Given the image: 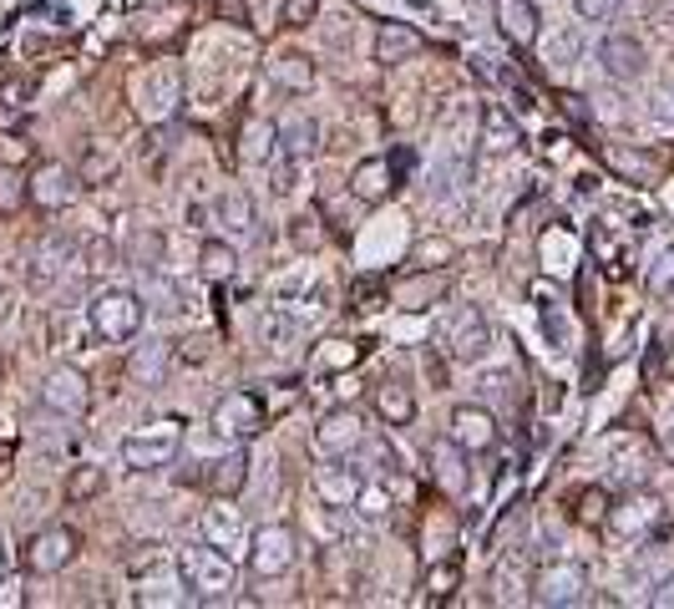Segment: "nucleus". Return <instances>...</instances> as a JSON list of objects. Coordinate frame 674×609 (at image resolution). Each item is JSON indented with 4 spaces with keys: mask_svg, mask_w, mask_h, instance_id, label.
Returning a JSON list of instances; mask_svg holds the SVG:
<instances>
[{
    "mask_svg": "<svg viewBox=\"0 0 674 609\" xmlns=\"http://www.w3.org/2000/svg\"><path fill=\"white\" fill-rule=\"evenodd\" d=\"M177 569H183V584L193 589L198 605H213V599H229L238 584V569L234 559L219 549V544H183L177 549Z\"/></svg>",
    "mask_w": 674,
    "mask_h": 609,
    "instance_id": "1",
    "label": "nucleus"
},
{
    "mask_svg": "<svg viewBox=\"0 0 674 609\" xmlns=\"http://www.w3.org/2000/svg\"><path fill=\"white\" fill-rule=\"evenodd\" d=\"M183 452V422L177 416H162V422H147L133 437H122V462L133 473H158Z\"/></svg>",
    "mask_w": 674,
    "mask_h": 609,
    "instance_id": "2",
    "label": "nucleus"
},
{
    "mask_svg": "<svg viewBox=\"0 0 674 609\" xmlns=\"http://www.w3.org/2000/svg\"><path fill=\"white\" fill-rule=\"evenodd\" d=\"M437 345L446 351L452 361H482L492 351V326H487V315L477 305H456L437 320Z\"/></svg>",
    "mask_w": 674,
    "mask_h": 609,
    "instance_id": "3",
    "label": "nucleus"
},
{
    "mask_svg": "<svg viewBox=\"0 0 674 609\" xmlns=\"http://www.w3.org/2000/svg\"><path fill=\"white\" fill-rule=\"evenodd\" d=\"M87 320L102 341H112V345L133 341L137 330H143V295H137V290H118V284H112V290H97L87 305Z\"/></svg>",
    "mask_w": 674,
    "mask_h": 609,
    "instance_id": "4",
    "label": "nucleus"
},
{
    "mask_svg": "<svg viewBox=\"0 0 674 609\" xmlns=\"http://www.w3.org/2000/svg\"><path fill=\"white\" fill-rule=\"evenodd\" d=\"M609 534L624 538V544H639V538H649V544H660L664 538V503L654 498V492H629L624 503L609 508Z\"/></svg>",
    "mask_w": 674,
    "mask_h": 609,
    "instance_id": "5",
    "label": "nucleus"
},
{
    "mask_svg": "<svg viewBox=\"0 0 674 609\" xmlns=\"http://www.w3.org/2000/svg\"><path fill=\"white\" fill-rule=\"evenodd\" d=\"M41 406L61 422H76V416L91 412V381L76 366H51L41 381Z\"/></svg>",
    "mask_w": 674,
    "mask_h": 609,
    "instance_id": "6",
    "label": "nucleus"
},
{
    "mask_svg": "<svg viewBox=\"0 0 674 609\" xmlns=\"http://www.w3.org/2000/svg\"><path fill=\"white\" fill-rule=\"evenodd\" d=\"M208 427L219 431V437H229V442H249V437L265 431V402H259L254 391H229V397L213 406Z\"/></svg>",
    "mask_w": 674,
    "mask_h": 609,
    "instance_id": "7",
    "label": "nucleus"
},
{
    "mask_svg": "<svg viewBox=\"0 0 674 609\" xmlns=\"http://www.w3.org/2000/svg\"><path fill=\"white\" fill-rule=\"evenodd\" d=\"M76 549H82V538H76V528H66V523H51V528H41V534L26 538V569L30 574H61V569L76 559Z\"/></svg>",
    "mask_w": 674,
    "mask_h": 609,
    "instance_id": "8",
    "label": "nucleus"
},
{
    "mask_svg": "<svg viewBox=\"0 0 674 609\" xmlns=\"http://www.w3.org/2000/svg\"><path fill=\"white\" fill-rule=\"evenodd\" d=\"M584 589H588V569L578 564V559H557V564H548L532 580V605H584Z\"/></svg>",
    "mask_w": 674,
    "mask_h": 609,
    "instance_id": "9",
    "label": "nucleus"
},
{
    "mask_svg": "<svg viewBox=\"0 0 674 609\" xmlns=\"http://www.w3.org/2000/svg\"><path fill=\"white\" fill-rule=\"evenodd\" d=\"M274 148H279V158H290V163H309L315 148H320V122L309 118L305 107H284L274 122Z\"/></svg>",
    "mask_w": 674,
    "mask_h": 609,
    "instance_id": "10",
    "label": "nucleus"
},
{
    "mask_svg": "<svg viewBox=\"0 0 674 609\" xmlns=\"http://www.w3.org/2000/svg\"><path fill=\"white\" fill-rule=\"evenodd\" d=\"M244 553H249V569L259 574V580H279V574H290V569H294V534L284 528V523L259 528Z\"/></svg>",
    "mask_w": 674,
    "mask_h": 609,
    "instance_id": "11",
    "label": "nucleus"
},
{
    "mask_svg": "<svg viewBox=\"0 0 674 609\" xmlns=\"http://www.w3.org/2000/svg\"><path fill=\"white\" fill-rule=\"evenodd\" d=\"M360 442H366V427H360V412H355V406L324 412L320 427H315V452H320V458H351Z\"/></svg>",
    "mask_w": 674,
    "mask_h": 609,
    "instance_id": "12",
    "label": "nucleus"
},
{
    "mask_svg": "<svg viewBox=\"0 0 674 609\" xmlns=\"http://www.w3.org/2000/svg\"><path fill=\"white\" fill-rule=\"evenodd\" d=\"M360 483H366V467L351 462V458H324L320 467H315V492H320V503L351 508Z\"/></svg>",
    "mask_w": 674,
    "mask_h": 609,
    "instance_id": "13",
    "label": "nucleus"
},
{
    "mask_svg": "<svg viewBox=\"0 0 674 609\" xmlns=\"http://www.w3.org/2000/svg\"><path fill=\"white\" fill-rule=\"evenodd\" d=\"M66 265H72V239H66V234H46L41 244L30 249V259H26V284L36 290V295H46V290L66 275Z\"/></svg>",
    "mask_w": 674,
    "mask_h": 609,
    "instance_id": "14",
    "label": "nucleus"
},
{
    "mask_svg": "<svg viewBox=\"0 0 674 609\" xmlns=\"http://www.w3.org/2000/svg\"><path fill=\"white\" fill-rule=\"evenodd\" d=\"M498 437H502V427L487 406H456L452 412V442L456 447H467V452H492Z\"/></svg>",
    "mask_w": 674,
    "mask_h": 609,
    "instance_id": "15",
    "label": "nucleus"
},
{
    "mask_svg": "<svg viewBox=\"0 0 674 609\" xmlns=\"http://www.w3.org/2000/svg\"><path fill=\"white\" fill-rule=\"evenodd\" d=\"M426 462H431V477L441 492H452V498L467 492V447H456L452 437H437L426 447Z\"/></svg>",
    "mask_w": 674,
    "mask_h": 609,
    "instance_id": "16",
    "label": "nucleus"
},
{
    "mask_svg": "<svg viewBox=\"0 0 674 609\" xmlns=\"http://www.w3.org/2000/svg\"><path fill=\"white\" fill-rule=\"evenodd\" d=\"M76 198V173L61 163H41L36 173H30V204L46 208V214H57V208H66Z\"/></svg>",
    "mask_w": 674,
    "mask_h": 609,
    "instance_id": "17",
    "label": "nucleus"
},
{
    "mask_svg": "<svg viewBox=\"0 0 674 609\" xmlns=\"http://www.w3.org/2000/svg\"><path fill=\"white\" fill-rule=\"evenodd\" d=\"M599 61H603V72L614 76V82H639V76L649 72V57H645V46L634 41V36H609V41L599 46Z\"/></svg>",
    "mask_w": 674,
    "mask_h": 609,
    "instance_id": "18",
    "label": "nucleus"
},
{
    "mask_svg": "<svg viewBox=\"0 0 674 609\" xmlns=\"http://www.w3.org/2000/svg\"><path fill=\"white\" fill-rule=\"evenodd\" d=\"M204 538L219 544V549H249V523L238 508H229V498H219L213 508H204Z\"/></svg>",
    "mask_w": 674,
    "mask_h": 609,
    "instance_id": "19",
    "label": "nucleus"
},
{
    "mask_svg": "<svg viewBox=\"0 0 674 609\" xmlns=\"http://www.w3.org/2000/svg\"><path fill=\"white\" fill-rule=\"evenodd\" d=\"M441 295H446V275H431V269H416V275L391 284L396 310H431V305H441Z\"/></svg>",
    "mask_w": 674,
    "mask_h": 609,
    "instance_id": "20",
    "label": "nucleus"
},
{
    "mask_svg": "<svg viewBox=\"0 0 674 609\" xmlns=\"http://www.w3.org/2000/svg\"><path fill=\"white\" fill-rule=\"evenodd\" d=\"M421 31L406 26V21H385L381 31H376V61L381 66H401V61H416L421 57Z\"/></svg>",
    "mask_w": 674,
    "mask_h": 609,
    "instance_id": "21",
    "label": "nucleus"
},
{
    "mask_svg": "<svg viewBox=\"0 0 674 609\" xmlns=\"http://www.w3.org/2000/svg\"><path fill=\"white\" fill-rule=\"evenodd\" d=\"M360 356H366V345H360V341L330 336V341L309 345V376H340V372H351Z\"/></svg>",
    "mask_w": 674,
    "mask_h": 609,
    "instance_id": "22",
    "label": "nucleus"
},
{
    "mask_svg": "<svg viewBox=\"0 0 674 609\" xmlns=\"http://www.w3.org/2000/svg\"><path fill=\"white\" fill-rule=\"evenodd\" d=\"M391 188H396V173H391V163L385 158H360L351 173V194L360 198V204H385L391 198Z\"/></svg>",
    "mask_w": 674,
    "mask_h": 609,
    "instance_id": "23",
    "label": "nucleus"
},
{
    "mask_svg": "<svg viewBox=\"0 0 674 609\" xmlns=\"http://www.w3.org/2000/svg\"><path fill=\"white\" fill-rule=\"evenodd\" d=\"M471 183V153L462 143H452V153H441L431 168V194L437 198H456Z\"/></svg>",
    "mask_w": 674,
    "mask_h": 609,
    "instance_id": "24",
    "label": "nucleus"
},
{
    "mask_svg": "<svg viewBox=\"0 0 674 609\" xmlns=\"http://www.w3.org/2000/svg\"><path fill=\"white\" fill-rule=\"evenodd\" d=\"M498 31L513 46L538 41V0H498Z\"/></svg>",
    "mask_w": 674,
    "mask_h": 609,
    "instance_id": "25",
    "label": "nucleus"
},
{
    "mask_svg": "<svg viewBox=\"0 0 674 609\" xmlns=\"http://www.w3.org/2000/svg\"><path fill=\"white\" fill-rule=\"evenodd\" d=\"M269 87L290 92V97H305L315 87V61L299 57V51H284V57L269 61Z\"/></svg>",
    "mask_w": 674,
    "mask_h": 609,
    "instance_id": "26",
    "label": "nucleus"
},
{
    "mask_svg": "<svg viewBox=\"0 0 674 609\" xmlns=\"http://www.w3.org/2000/svg\"><path fill=\"white\" fill-rule=\"evenodd\" d=\"M244 483H249V452H244V447L223 452L219 462H208V488L219 492V498H234V492H244Z\"/></svg>",
    "mask_w": 674,
    "mask_h": 609,
    "instance_id": "27",
    "label": "nucleus"
},
{
    "mask_svg": "<svg viewBox=\"0 0 674 609\" xmlns=\"http://www.w3.org/2000/svg\"><path fill=\"white\" fill-rule=\"evenodd\" d=\"M603 158H609V168H614V173H618L624 183H634V188H649V183H660V158H654V153L609 148Z\"/></svg>",
    "mask_w": 674,
    "mask_h": 609,
    "instance_id": "28",
    "label": "nucleus"
},
{
    "mask_svg": "<svg viewBox=\"0 0 674 609\" xmlns=\"http://www.w3.org/2000/svg\"><path fill=\"white\" fill-rule=\"evenodd\" d=\"M376 412H381L385 427H410L416 422V397L401 381H381L376 387Z\"/></svg>",
    "mask_w": 674,
    "mask_h": 609,
    "instance_id": "29",
    "label": "nucleus"
},
{
    "mask_svg": "<svg viewBox=\"0 0 674 609\" xmlns=\"http://www.w3.org/2000/svg\"><path fill=\"white\" fill-rule=\"evenodd\" d=\"M213 219L229 229V234H249L254 229V204H249V194L244 188H223L219 198H213Z\"/></svg>",
    "mask_w": 674,
    "mask_h": 609,
    "instance_id": "30",
    "label": "nucleus"
},
{
    "mask_svg": "<svg viewBox=\"0 0 674 609\" xmlns=\"http://www.w3.org/2000/svg\"><path fill=\"white\" fill-rule=\"evenodd\" d=\"M198 269H204V280L223 284L238 269L234 244H229V239H204V249H198Z\"/></svg>",
    "mask_w": 674,
    "mask_h": 609,
    "instance_id": "31",
    "label": "nucleus"
},
{
    "mask_svg": "<svg viewBox=\"0 0 674 609\" xmlns=\"http://www.w3.org/2000/svg\"><path fill=\"white\" fill-rule=\"evenodd\" d=\"M523 143V133H517V122L502 112V107H482V148L492 153H507Z\"/></svg>",
    "mask_w": 674,
    "mask_h": 609,
    "instance_id": "32",
    "label": "nucleus"
},
{
    "mask_svg": "<svg viewBox=\"0 0 674 609\" xmlns=\"http://www.w3.org/2000/svg\"><path fill=\"white\" fill-rule=\"evenodd\" d=\"M351 508H355V513H360L366 523H381L385 513H391V477H366Z\"/></svg>",
    "mask_w": 674,
    "mask_h": 609,
    "instance_id": "33",
    "label": "nucleus"
},
{
    "mask_svg": "<svg viewBox=\"0 0 674 609\" xmlns=\"http://www.w3.org/2000/svg\"><path fill=\"white\" fill-rule=\"evenodd\" d=\"M107 492V473L97 462H82L66 473V503H91V498H102Z\"/></svg>",
    "mask_w": 674,
    "mask_h": 609,
    "instance_id": "34",
    "label": "nucleus"
},
{
    "mask_svg": "<svg viewBox=\"0 0 674 609\" xmlns=\"http://www.w3.org/2000/svg\"><path fill=\"white\" fill-rule=\"evenodd\" d=\"M168 361H173V351L162 341H147L137 345V356H133V376L137 381H147V387H162V376H168Z\"/></svg>",
    "mask_w": 674,
    "mask_h": 609,
    "instance_id": "35",
    "label": "nucleus"
},
{
    "mask_svg": "<svg viewBox=\"0 0 674 609\" xmlns=\"http://www.w3.org/2000/svg\"><path fill=\"white\" fill-rule=\"evenodd\" d=\"M127 265H137L143 275H152V269L162 265V234L158 229H143V223H137L133 239H127Z\"/></svg>",
    "mask_w": 674,
    "mask_h": 609,
    "instance_id": "36",
    "label": "nucleus"
},
{
    "mask_svg": "<svg viewBox=\"0 0 674 609\" xmlns=\"http://www.w3.org/2000/svg\"><path fill=\"white\" fill-rule=\"evenodd\" d=\"M26 204H30V173L0 163V214L11 219V214H21Z\"/></svg>",
    "mask_w": 674,
    "mask_h": 609,
    "instance_id": "37",
    "label": "nucleus"
},
{
    "mask_svg": "<svg viewBox=\"0 0 674 609\" xmlns=\"http://www.w3.org/2000/svg\"><path fill=\"white\" fill-rule=\"evenodd\" d=\"M244 163H265L269 168V158H279V148H274V127H265V122H249L244 127V153H238Z\"/></svg>",
    "mask_w": 674,
    "mask_h": 609,
    "instance_id": "38",
    "label": "nucleus"
},
{
    "mask_svg": "<svg viewBox=\"0 0 674 609\" xmlns=\"http://www.w3.org/2000/svg\"><path fill=\"white\" fill-rule=\"evenodd\" d=\"M456 580H462V564H456V559H441V564L426 569V595H431V599H446L456 589Z\"/></svg>",
    "mask_w": 674,
    "mask_h": 609,
    "instance_id": "39",
    "label": "nucleus"
},
{
    "mask_svg": "<svg viewBox=\"0 0 674 609\" xmlns=\"http://www.w3.org/2000/svg\"><path fill=\"white\" fill-rule=\"evenodd\" d=\"M290 341H299V320L284 310H269L265 315V345H274V351H284Z\"/></svg>",
    "mask_w": 674,
    "mask_h": 609,
    "instance_id": "40",
    "label": "nucleus"
},
{
    "mask_svg": "<svg viewBox=\"0 0 674 609\" xmlns=\"http://www.w3.org/2000/svg\"><path fill=\"white\" fill-rule=\"evenodd\" d=\"M112 179V158L97 148L82 153V168H76V183H87V188H102V183Z\"/></svg>",
    "mask_w": 674,
    "mask_h": 609,
    "instance_id": "41",
    "label": "nucleus"
},
{
    "mask_svg": "<svg viewBox=\"0 0 674 609\" xmlns=\"http://www.w3.org/2000/svg\"><path fill=\"white\" fill-rule=\"evenodd\" d=\"M147 295L158 300V305H152V310H158V315H177V310H183V290H177V284H168V280H162L158 269L147 275Z\"/></svg>",
    "mask_w": 674,
    "mask_h": 609,
    "instance_id": "42",
    "label": "nucleus"
},
{
    "mask_svg": "<svg viewBox=\"0 0 674 609\" xmlns=\"http://www.w3.org/2000/svg\"><path fill=\"white\" fill-rule=\"evenodd\" d=\"M573 519H578V523H603V519H609V492H603V488L578 492V508H573Z\"/></svg>",
    "mask_w": 674,
    "mask_h": 609,
    "instance_id": "43",
    "label": "nucleus"
},
{
    "mask_svg": "<svg viewBox=\"0 0 674 609\" xmlns=\"http://www.w3.org/2000/svg\"><path fill=\"white\" fill-rule=\"evenodd\" d=\"M542 330H548V341H553L557 351H568V315H563V305H557V300H548V305H542Z\"/></svg>",
    "mask_w": 674,
    "mask_h": 609,
    "instance_id": "44",
    "label": "nucleus"
},
{
    "mask_svg": "<svg viewBox=\"0 0 674 609\" xmlns=\"http://www.w3.org/2000/svg\"><path fill=\"white\" fill-rule=\"evenodd\" d=\"M578 51H584V36H578V31H557L553 46H548V61H553V66H568V61H578Z\"/></svg>",
    "mask_w": 674,
    "mask_h": 609,
    "instance_id": "45",
    "label": "nucleus"
},
{
    "mask_svg": "<svg viewBox=\"0 0 674 609\" xmlns=\"http://www.w3.org/2000/svg\"><path fill=\"white\" fill-rule=\"evenodd\" d=\"M279 15H284V26L299 31V26H309V21L320 15V0H284V11Z\"/></svg>",
    "mask_w": 674,
    "mask_h": 609,
    "instance_id": "46",
    "label": "nucleus"
},
{
    "mask_svg": "<svg viewBox=\"0 0 674 609\" xmlns=\"http://www.w3.org/2000/svg\"><path fill=\"white\" fill-rule=\"evenodd\" d=\"M649 609H674V569H664L660 580L649 584V595H645Z\"/></svg>",
    "mask_w": 674,
    "mask_h": 609,
    "instance_id": "47",
    "label": "nucleus"
},
{
    "mask_svg": "<svg viewBox=\"0 0 674 609\" xmlns=\"http://www.w3.org/2000/svg\"><path fill=\"white\" fill-rule=\"evenodd\" d=\"M649 290H654V295H670L674 290V244L660 254V265H654V275H649Z\"/></svg>",
    "mask_w": 674,
    "mask_h": 609,
    "instance_id": "48",
    "label": "nucleus"
},
{
    "mask_svg": "<svg viewBox=\"0 0 674 609\" xmlns=\"http://www.w3.org/2000/svg\"><path fill=\"white\" fill-rule=\"evenodd\" d=\"M366 462H376V473H381V477H391V483H396V473H401V458H396V452H385V442H370V447H366Z\"/></svg>",
    "mask_w": 674,
    "mask_h": 609,
    "instance_id": "49",
    "label": "nucleus"
},
{
    "mask_svg": "<svg viewBox=\"0 0 674 609\" xmlns=\"http://www.w3.org/2000/svg\"><path fill=\"white\" fill-rule=\"evenodd\" d=\"M573 5H578V15H584V21H614L624 0H573Z\"/></svg>",
    "mask_w": 674,
    "mask_h": 609,
    "instance_id": "50",
    "label": "nucleus"
},
{
    "mask_svg": "<svg viewBox=\"0 0 674 609\" xmlns=\"http://www.w3.org/2000/svg\"><path fill=\"white\" fill-rule=\"evenodd\" d=\"M320 219H294V229H290V239L299 244V249H315L320 244V229H315Z\"/></svg>",
    "mask_w": 674,
    "mask_h": 609,
    "instance_id": "51",
    "label": "nucleus"
},
{
    "mask_svg": "<svg viewBox=\"0 0 674 609\" xmlns=\"http://www.w3.org/2000/svg\"><path fill=\"white\" fill-rule=\"evenodd\" d=\"M213 5H219L223 21H234V26H249V5H244V0H213Z\"/></svg>",
    "mask_w": 674,
    "mask_h": 609,
    "instance_id": "52",
    "label": "nucleus"
},
{
    "mask_svg": "<svg viewBox=\"0 0 674 609\" xmlns=\"http://www.w3.org/2000/svg\"><path fill=\"white\" fill-rule=\"evenodd\" d=\"M557 107H563L573 122H588V107H584V97H578V92H563V97H557Z\"/></svg>",
    "mask_w": 674,
    "mask_h": 609,
    "instance_id": "53",
    "label": "nucleus"
},
{
    "mask_svg": "<svg viewBox=\"0 0 674 609\" xmlns=\"http://www.w3.org/2000/svg\"><path fill=\"white\" fill-rule=\"evenodd\" d=\"M482 387L492 391V397H513V387H517V381H513V376H507V372H492V376H487V381H482Z\"/></svg>",
    "mask_w": 674,
    "mask_h": 609,
    "instance_id": "54",
    "label": "nucleus"
},
{
    "mask_svg": "<svg viewBox=\"0 0 674 609\" xmlns=\"http://www.w3.org/2000/svg\"><path fill=\"white\" fill-rule=\"evenodd\" d=\"M654 118L674 122V92H660V97H654Z\"/></svg>",
    "mask_w": 674,
    "mask_h": 609,
    "instance_id": "55",
    "label": "nucleus"
},
{
    "mask_svg": "<svg viewBox=\"0 0 674 609\" xmlns=\"http://www.w3.org/2000/svg\"><path fill=\"white\" fill-rule=\"evenodd\" d=\"M426 376H431V387H446V366H441V361L437 356H426Z\"/></svg>",
    "mask_w": 674,
    "mask_h": 609,
    "instance_id": "56",
    "label": "nucleus"
},
{
    "mask_svg": "<svg viewBox=\"0 0 674 609\" xmlns=\"http://www.w3.org/2000/svg\"><path fill=\"white\" fill-rule=\"evenodd\" d=\"M0 315H11V284L0 280Z\"/></svg>",
    "mask_w": 674,
    "mask_h": 609,
    "instance_id": "57",
    "label": "nucleus"
},
{
    "mask_svg": "<svg viewBox=\"0 0 674 609\" xmlns=\"http://www.w3.org/2000/svg\"><path fill=\"white\" fill-rule=\"evenodd\" d=\"M664 442H670V452H674V422H670V431H664Z\"/></svg>",
    "mask_w": 674,
    "mask_h": 609,
    "instance_id": "58",
    "label": "nucleus"
},
{
    "mask_svg": "<svg viewBox=\"0 0 674 609\" xmlns=\"http://www.w3.org/2000/svg\"><path fill=\"white\" fill-rule=\"evenodd\" d=\"M5 477H11V467H5V458H0V483H5Z\"/></svg>",
    "mask_w": 674,
    "mask_h": 609,
    "instance_id": "59",
    "label": "nucleus"
},
{
    "mask_svg": "<svg viewBox=\"0 0 674 609\" xmlns=\"http://www.w3.org/2000/svg\"><path fill=\"white\" fill-rule=\"evenodd\" d=\"M0 574H5V549H0Z\"/></svg>",
    "mask_w": 674,
    "mask_h": 609,
    "instance_id": "60",
    "label": "nucleus"
}]
</instances>
